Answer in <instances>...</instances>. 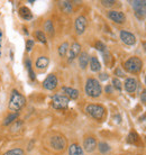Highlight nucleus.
<instances>
[{"label":"nucleus","instance_id":"nucleus-36","mask_svg":"<svg viewBox=\"0 0 146 155\" xmlns=\"http://www.w3.org/2000/svg\"><path fill=\"white\" fill-rule=\"evenodd\" d=\"M141 101L144 102V104H146V89L143 90L142 93H141Z\"/></svg>","mask_w":146,"mask_h":155},{"label":"nucleus","instance_id":"nucleus-10","mask_svg":"<svg viewBox=\"0 0 146 155\" xmlns=\"http://www.w3.org/2000/svg\"><path fill=\"white\" fill-rule=\"evenodd\" d=\"M108 18L116 24H124L126 21V16L119 10H110L108 12Z\"/></svg>","mask_w":146,"mask_h":155},{"label":"nucleus","instance_id":"nucleus-7","mask_svg":"<svg viewBox=\"0 0 146 155\" xmlns=\"http://www.w3.org/2000/svg\"><path fill=\"white\" fill-rule=\"evenodd\" d=\"M50 146L54 151H63L66 147V140L62 135L52 136L50 138Z\"/></svg>","mask_w":146,"mask_h":155},{"label":"nucleus","instance_id":"nucleus-6","mask_svg":"<svg viewBox=\"0 0 146 155\" xmlns=\"http://www.w3.org/2000/svg\"><path fill=\"white\" fill-rule=\"evenodd\" d=\"M69 102L70 99L64 94H54L52 97V106L55 109H66Z\"/></svg>","mask_w":146,"mask_h":155},{"label":"nucleus","instance_id":"nucleus-15","mask_svg":"<svg viewBox=\"0 0 146 155\" xmlns=\"http://www.w3.org/2000/svg\"><path fill=\"white\" fill-rule=\"evenodd\" d=\"M62 92L69 99H73L74 100V99L79 98V91L77 89H74V88H71V87H63L62 88Z\"/></svg>","mask_w":146,"mask_h":155},{"label":"nucleus","instance_id":"nucleus-39","mask_svg":"<svg viewBox=\"0 0 146 155\" xmlns=\"http://www.w3.org/2000/svg\"><path fill=\"white\" fill-rule=\"evenodd\" d=\"M143 47H144V50L146 52V42H143Z\"/></svg>","mask_w":146,"mask_h":155},{"label":"nucleus","instance_id":"nucleus-4","mask_svg":"<svg viewBox=\"0 0 146 155\" xmlns=\"http://www.w3.org/2000/svg\"><path fill=\"white\" fill-rule=\"evenodd\" d=\"M85 113L96 120H102L106 115V108L102 105L98 104H90L85 107Z\"/></svg>","mask_w":146,"mask_h":155},{"label":"nucleus","instance_id":"nucleus-23","mask_svg":"<svg viewBox=\"0 0 146 155\" xmlns=\"http://www.w3.org/2000/svg\"><path fill=\"white\" fill-rule=\"evenodd\" d=\"M17 118H18V113H12L10 115H8L4 121V125L5 126H8V125L12 124V123H15Z\"/></svg>","mask_w":146,"mask_h":155},{"label":"nucleus","instance_id":"nucleus-5","mask_svg":"<svg viewBox=\"0 0 146 155\" xmlns=\"http://www.w3.org/2000/svg\"><path fill=\"white\" fill-rule=\"evenodd\" d=\"M131 5L136 17L138 19H144L146 17V0H134L131 1Z\"/></svg>","mask_w":146,"mask_h":155},{"label":"nucleus","instance_id":"nucleus-28","mask_svg":"<svg viewBox=\"0 0 146 155\" xmlns=\"http://www.w3.org/2000/svg\"><path fill=\"white\" fill-rule=\"evenodd\" d=\"M4 155H25V152L22 150V148H12V150H9L5 153Z\"/></svg>","mask_w":146,"mask_h":155},{"label":"nucleus","instance_id":"nucleus-31","mask_svg":"<svg viewBox=\"0 0 146 155\" xmlns=\"http://www.w3.org/2000/svg\"><path fill=\"white\" fill-rule=\"evenodd\" d=\"M95 46H96L97 50L100 51L101 53H104V52H106V51H107V47H106V45H105L102 42H100V41L96 42V45H95Z\"/></svg>","mask_w":146,"mask_h":155},{"label":"nucleus","instance_id":"nucleus-32","mask_svg":"<svg viewBox=\"0 0 146 155\" xmlns=\"http://www.w3.org/2000/svg\"><path fill=\"white\" fill-rule=\"evenodd\" d=\"M22 125H23V121H20V120H16L14 125H12V132H17V130H19L20 127H22Z\"/></svg>","mask_w":146,"mask_h":155},{"label":"nucleus","instance_id":"nucleus-27","mask_svg":"<svg viewBox=\"0 0 146 155\" xmlns=\"http://www.w3.org/2000/svg\"><path fill=\"white\" fill-rule=\"evenodd\" d=\"M138 140H139V137H138V135H137V133L134 132V130H131V132L129 133V135H128V143L136 144Z\"/></svg>","mask_w":146,"mask_h":155},{"label":"nucleus","instance_id":"nucleus-12","mask_svg":"<svg viewBox=\"0 0 146 155\" xmlns=\"http://www.w3.org/2000/svg\"><path fill=\"white\" fill-rule=\"evenodd\" d=\"M97 140L92 136H89V137H85V140H83V148L85 150V152L88 153H92L97 148Z\"/></svg>","mask_w":146,"mask_h":155},{"label":"nucleus","instance_id":"nucleus-18","mask_svg":"<svg viewBox=\"0 0 146 155\" xmlns=\"http://www.w3.org/2000/svg\"><path fill=\"white\" fill-rule=\"evenodd\" d=\"M78 58H79V65H80V68L82 70H85L89 64V58H90L88 53H87V52H82V53H80V55L78 56Z\"/></svg>","mask_w":146,"mask_h":155},{"label":"nucleus","instance_id":"nucleus-34","mask_svg":"<svg viewBox=\"0 0 146 155\" xmlns=\"http://www.w3.org/2000/svg\"><path fill=\"white\" fill-rule=\"evenodd\" d=\"M33 46H34V41L33 39H28L26 42V51L27 52H31L33 50Z\"/></svg>","mask_w":146,"mask_h":155},{"label":"nucleus","instance_id":"nucleus-22","mask_svg":"<svg viewBox=\"0 0 146 155\" xmlns=\"http://www.w3.org/2000/svg\"><path fill=\"white\" fill-rule=\"evenodd\" d=\"M98 150H99V152L101 153V154H107V153H109L110 152V146H109V144H107L106 142H100L98 145Z\"/></svg>","mask_w":146,"mask_h":155},{"label":"nucleus","instance_id":"nucleus-19","mask_svg":"<svg viewBox=\"0 0 146 155\" xmlns=\"http://www.w3.org/2000/svg\"><path fill=\"white\" fill-rule=\"evenodd\" d=\"M89 64H90V69L92 72H99L101 70V64H100L98 58H96V56H91L89 58Z\"/></svg>","mask_w":146,"mask_h":155},{"label":"nucleus","instance_id":"nucleus-16","mask_svg":"<svg viewBox=\"0 0 146 155\" xmlns=\"http://www.w3.org/2000/svg\"><path fill=\"white\" fill-rule=\"evenodd\" d=\"M50 64V58L47 56H39L37 60H36V63H35V66L36 69H38L39 71H44Z\"/></svg>","mask_w":146,"mask_h":155},{"label":"nucleus","instance_id":"nucleus-26","mask_svg":"<svg viewBox=\"0 0 146 155\" xmlns=\"http://www.w3.org/2000/svg\"><path fill=\"white\" fill-rule=\"evenodd\" d=\"M60 4H61L63 12H66V14H71V12H72V5H71L70 1H62Z\"/></svg>","mask_w":146,"mask_h":155},{"label":"nucleus","instance_id":"nucleus-37","mask_svg":"<svg viewBox=\"0 0 146 155\" xmlns=\"http://www.w3.org/2000/svg\"><path fill=\"white\" fill-rule=\"evenodd\" d=\"M108 74L107 73H101L99 75V79L101 80V81H106V80H108Z\"/></svg>","mask_w":146,"mask_h":155},{"label":"nucleus","instance_id":"nucleus-21","mask_svg":"<svg viewBox=\"0 0 146 155\" xmlns=\"http://www.w3.org/2000/svg\"><path fill=\"white\" fill-rule=\"evenodd\" d=\"M69 48H70V45L68 42H64L62 43L60 47H58V55L61 56V58H64L66 55V53L69 52Z\"/></svg>","mask_w":146,"mask_h":155},{"label":"nucleus","instance_id":"nucleus-3","mask_svg":"<svg viewBox=\"0 0 146 155\" xmlns=\"http://www.w3.org/2000/svg\"><path fill=\"white\" fill-rule=\"evenodd\" d=\"M143 61L137 56H131L124 63V69L131 74H137L142 71Z\"/></svg>","mask_w":146,"mask_h":155},{"label":"nucleus","instance_id":"nucleus-20","mask_svg":"<svg viewBox=\"0 0 146 155\" xmlns=\"http://www.w3.org/2000/svg\"><path fill=\"white\" fill-rule=\"evenodd\" d=\"M19 15H20V17L25 20H31L32 18H33V14H32L31 9L25 7V6L19 8Z\"/></svg>","mask_w":146,"mask_h":155},{"label":"nucleus","instance_id":"nucleus-14","mask_svg":"<svg viewBox=\"0 0 146 155\" xmlns=\"http://www.w3.org/2000/svg\"><path fill=\"white\" fill-rule=\"evenodd\" d=\"M80 53H81V45L79 43H73L72 45H71V48H69V58H68V61L70 63L73 62V60H75L80 55Z\"/></svg>","mask_w":146,"mask_h":155},{"label":"nucleus","instance_id":"nucleus-33","mask_svg":"<svg viewBox=\"0 0 146 155\" xmlns=\"http://www.w3.org/2000/svg\"><path fill=\"white\" fill-rule=\"evenodd\" d=\"M101 4H102V6H105V7H112V6L116 4V1H114V0H102Z\"/></svg>","mask_w":146,"mask_h":155},{"label":"nucleus","instance_id":"nucleus-9","mask_svg":"<svg viewBox=\"0 0 146 155\" xmlns=\"http://www.w3.org/2000/svg\"><path fill=\"white\" fill-rule=\"evenodd\" d=\"M119 36H120L121 42H123L124 44H126V45L133 46V45L136 44V36H135L133 33H131V31L123 29V31H120Z\"/></svg>","mask_w":146,"mask_h":155},{"label":"nucleus","instance_id":"nucleus-17","mask_svg":"<svg viewBox=\"0 0 146 155\" xmlns=\"http://www.w3.org/2000/svg\"><path fill=\"white\" fill-rule=\"evenodd\" d=\"M69 155H85V151L79 144L73 143L69 146Z\"/></svg>","mask_w":146,"mask_h":155},{"label":"nucleus","instance_id":"nucleus-38","mask_svg":"<svg viewBox=\"0 0 146 155\" xmlns=\"http://www.w3.org/2000/svg\"><path fill=\"white\" fill-rule=\"evenodd\" d=\"M105 91L107 93H111L112 92V85H107L106 88H105Z\"/></svg>","mask_w":146,"mask_h":155},{"label":"nucleus","instance_id":"nucleus-35","mask_svg":"<svg viewBox=\"0 0 146 155\" xmlns=\"http://www.w3.org/2000/svg\"><path fill=\"white\" fill-rule=\"evenodd\" d=\"M115 75H117V77L119 78H125V72L121 70V68H117L115 70Z\"/></svg>","mask_w":146,"mask_h":155},{"label":"nucleus","instance_id":"nucleus-24","mask_svg":"<svg viewBox=\"0 0 146 155\" xmlns=\"http://www.w3.org/2000/svg\"><path fill=\"white\" fill-rule=\"evenodd\" d=\"M44 29H45V31H46L50 36L54 35V26H53L52 20H46V21H45V24H44Z\"/></svg>","mask_w":146,"mask_h":155},{"label":"nucleus","instance_id":"nucleus-25","mask_svg":"<svg viewBox=\"0 0 146 155\" xmlns=\"http://www.w3.org/2000/svg\"><path fill=\"white\" fill-rule=\"evenodd\" d=\"M35 37H36V39H37L38 42L43 43V44H45V43L47 42L46 36H45V34H44V31H35Z\"/></svg>","mask_w":146,"mask_h":155},{"label":"nucleus","instance_id":"nucleus-40","mask_svg":"<svg viewBox=\"0 0 146 155\" xmlns=\"http://www.w3.org/2000/svg\"><path fill=\"white\" fill-rule=\"evenodd\" d=\"M145 84H146V77H145Z\"/></svg>","mask_w":146,"mask_h":155},{"label":"nucleus","instance_id":"nucleus-29","mask_svg":"<svg viewBox=\"0 0 146 155\" xmlns=\"http://www.w3.org/2000/svg\"><path fill=\"white\" fill-rule=\"evenodd\" d=\"M112 88H115L117 91H121V89H123V84H121V82H120V80L118 79V78H114L112 79Z\"/></svg>","mask_w":146,"mask_h":155},{"label":"nucleus","instance_id":"nucleus-13","mask_svg":"<svg viewBox=\"0 0 146 155\" xmlns=\"http://www.w3.org/2000/svg\"><path fill=\"white\" fill-rule=\"evenodd\" d=\"M137 85H138V82L135 78H126L125 79V82H124V88L127 92L133 93L136 91L137 89Z\"/></svg>","mask_w":146,"mask_h":155},{"label":"nucleus","instance_id":"nucleus-11","mask_svg":"<svg viewBox=\"0 0 146 155\" xmlns=\"http://www.w3.org/2000/svg\"><path fill=\"white\" fill-rule=\"evenodd\" d=\"M58 78L55 74H50V75H47V78L43 81V87H44V89L46 90H54L56 89V87H58Z\"/></svg>","mask_w":146,"mask_h":155},{"label":"nucleus","instance_id":"nucleus-2","mask_svg":"<svg viewBox=\"0 0 146 155\" xmlns=\"http://www.w3.org/2000/svg\"><path fill=\"white\" fill-rule=\"evenodd\" d=\"M85 94L90 98H98L102 93V87L100 82L95 78H89L85 85Z\"/></svg>","mask_w":146,"mask_h":155},{"label":"nucleus","instance_id":"nucleus-1","mask_svg":"<svg viewBox=\"0 0 146 155\" xmlns=\"http://www.w3.org/2000/svg\"><path fill=\"white\" fill-rule=\"evenodd\" d=\"M26 105V99L23 94L17 91V90H12V94H10V99H9V104H8V108L12 110V113H18L19 110L25 107Z\"/></svg>","mask_w":146,"mask_h":155},{"label":"nucleus","instance_id":"nucleus-30","mask_svg":"<svg viewBox=\"0 0 146 155\" xmlns=\"http://www.w3.org/2000/svg\"><path fill=\"white\" fill-rule=\"evenodd\" d=\"M26 68L27 71H28V74H29V78H31L32 80H35V73L33 69H32V63L29 60H26Z\"/></svg>","mask_w":146,"mask_h":155},{"label":"nucleus","instance_id":"nucleus-8","mask_svg":"<svg viewBox=\"0 0 146 155\" xmlns=\"http://www.w3.org/2000/svg\"><path fill=\"white\" fill-rule=\"evenodd\" d=\"M88 26V20L85 16H79L74 21V28H75V33L78 35H82L87 29Z\"/></svg>","mask_w":146,"mask_h":155}]
</instances>
